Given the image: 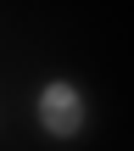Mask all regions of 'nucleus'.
Segmentation results:
<instances>
[{
  "label": "nucleus",
  "mask_w": 134,
  "mask_h": 151,
  "mask_svg": "<svg viewBox=\"0 0 134 151\" xmlns=\"http://www.w3.org/2000/svg\"><path fill=\"white\" fill-rule=\"evenodd\" d=\"M84 123H90V106H84L78 84L56 78V84H45V90H39V129H45L50 140H78V134H84Z\"/></svg>",
  "instance_id": "f257e3e1"
}]
</instances>
